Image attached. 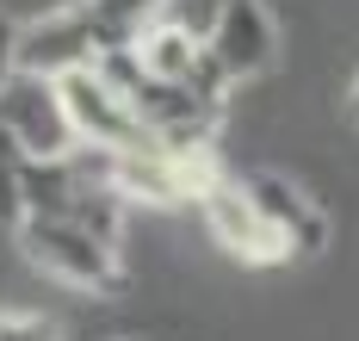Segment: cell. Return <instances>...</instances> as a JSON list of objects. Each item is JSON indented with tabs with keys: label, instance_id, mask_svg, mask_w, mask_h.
I'll return each instance as SVG.
<instances>
[{
	"label": "cell",
	"instance_id": "1",
	"mask_svg": "<svg viewBox=\"0 0 359 341\" xmlns=\"http://www.w3.org/2000/svg\"><path fill=\"white\" fill-rule=\"evenodd\" d=\"M19 255L37 267V273H50L56 286H74V292H93V298H111V292H124V255H118V242L106 236H93L87 224H74V218H43V211H25L19 224Z\"/></svg>",
	"mask_w": 359,
	"mask_h": 341
},
{
	"label": "cell",
	"instance_id": "2",
	"mask_svg": "<svg viewBox=\"0 0 359 341\" xmlns=\"http://www.w3.org/2000/svg\"><path fill=\"white\" fill-rule=\"evenodd\" d=\"M56 93H62V112H69L74 143H81V149H100V155L161 149L155 131L130 112V100H124L93 62H87V69H69V75H56Z\"/></svg>",
	"mask_w": 359,
	"mask_h": 341
},
{
	"label": "cell",
	"instance_id": "3",
	"mask_svg": "<svg viewBox=\"0 0 359 341\" xmlns=\"http://www.w3.org/2000/svg\"><path fill=\"white\" fill-rule=\"evenodd\" d=\"M192 205H198V218H205V229L217 236L223 255H236V261H248V267H291L285 236L266 224V211L254 205L242 174H223L217 168L211 180L192 192Z\"/></svg>",
	"mask_w": 359,
	"mask_h": 341
},
{
	"label": "cell",
	"instance_id": "4",
	"mask_svg": "<svg viewBox=\"0 0 359 341\" xmlns=\"http://www.w3.org/2000/svg\"><path fill=\"white\" fill-rule=\"evenodd\" d=\"M0 131L25 149V161H62L81 149L56 81L32 75V69H6V81H0Z\"/></svg>",
	"mask_w": 359,
	"mask_h": 341
},
{
	"label": "cell",
	"instance_id": "5",
	"mask_svg": "<svg viewBox=\"0 0 359 341\" xmlns=\"http://www.w3.org/2000/svg\"><path fill=\"white\" fill-rule=\"evenodd\" d=\"M198 44H205V62L223 87H242V81H260L279 69V25L260 0H223Z\"/></svg>",
	"mask_w": 359,
	"mask_h": 341
},
{
	"label": "cell",
	"instance_id": "6",
	"mask_svg": "<svg viewBox=\"0 0 359 341\" xmlns=\"http://www.w3.org/2000/svg\"><path fill=\"white\" fill-rule=\"evenodd\" d=\"M100 50H106V44H100V32H93L87 6L69 0V6L32 19V25H19V38H13V69H32V75L56 81V75H69V69H87Z\"/></svg>",
	"mask_w": 359,
	"mask_h": 341
},
{
	"label": "cell",
	"instance_id": "7",
	"mask_svg": "<svg viewBox=\"0 0 359 341\" xmlns=\"http://www.w3.org/2000/svg\"><path fill=\"white\" fill-rule=\"evenodd\" d=\"M254 192V205L266 211V224L285 236L291 261H316L328 248V211L316 205V192L297 187L291 174H273V168H254V174H242Z\"/></svg>",
	"mask_w": 359,
	"mask_h": 341
},
{
	"label": "cell",
	"instance_id": "8",
	"mask_svg": "<svg viewBox=\"0 0 359 341\" xmlns=\"http://www.w3.org/2000/svg\"><path fill=\"white\" fill-rule=\"evenodd\" d=\"M87 6V19H93V32H100V44H130V32L143 25L149 13L161 6V0H81Z\"/></svg>",
	"mask_w": 359,
	"mask_h": 341
},
{
	"label": "cell",
	"instance_id": "9",
	"mask_svg": "<svg viewBox=\"0 0 359 341\" xmlns=\"http://www.w3.org/2000/svg\"><path fill=\"white\" fill-rule=\"evenodd\" d=\"M25 218V149L0 131V229Z\"/></svg>",
	"mask_w": 359,
	"mask_h": 341
},
{
	"label": "cell",
	"instance_id": "10",
	"mask_svg": "<svg viewBox=\"0 0 359 341\" xmlns=\"http://www.w3.org/2000/svg\"><path fill=\"white\" fill-rule=\"evenodd\" d=\"M217 6H223V0H161L155 13H161V19H174L180 32L205 38V32H211V19H217Z\"/></svg>",
	"mask_w": 359,
	"mask_h": 341
},
{
	"label": "cell",
	"instance_id": "11",
	"mask_svg": "<svg viewBox=\"0 0 359 341\" xmlns=\"http://www.w3.org/2000/svg\"><path fill=\"white\" fill-rule=\"evenodd\" d=\"M0 341H62L50 316H0Z\"/></svg>",
	"mask_w": 359,
	"mask_h": 341
},
{
	"label": "cell",
	"instance_id": "12",
	"mask_svg": "<svg viewBox=\"0 0 359 341\" xmlns=\"http://www.w3.org/2000/svg\"><path fill=\"white\" fill-rule=\"evenodd\" d=\"M13 38H19V25L0 13V81H6V69H13Z\"/></svg>",
	"mask_w": 359,
	"mask_h": 341
},
{
	"label": "cell",
	"instance_id": "13",
	"mask_svg": "<svg viewBox=\"0 0 359 341\" xmlns=\"http://www.w3.org/2000/svg\"><path fill=\"white\" fill-rule=\"evenodd\" d=\"M347 112H353V118H359V81H353V93H347Z\"/></svg>",
	"mask_w": 359,
	"mask_h": 341
}]
</instances>
